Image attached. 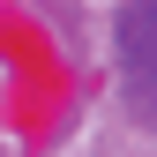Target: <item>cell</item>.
<instances>
[{
    "mask_svg": "<svg viewBox=\"0 0 157 157\" xmlns=\"http://www.w3.org/2000/svg\"><path fill=\"white\" fill-rule=\"evenodd\" d=\"M120 82H127V105L157 120V0H127L120 15Z\"/></svg>",
    "mask_w": 157,
    "mask_h": 157,
    "instance_id": "cell-1",
    "label": "cell"
}]
</instances>
